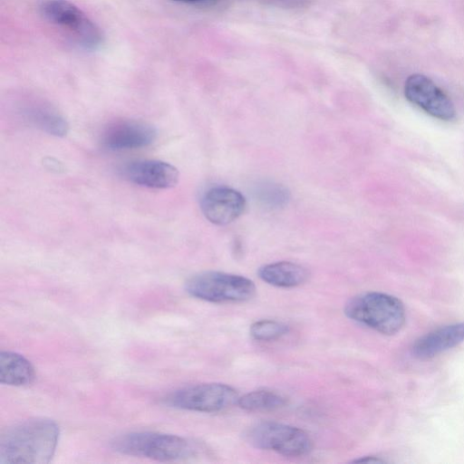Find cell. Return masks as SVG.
<instances>
[{
  "mask_svg": "<svg viewBox=\"0 0 464 464\" xmlns=\"http://www.w3.org/2000/svg\"><path fill=\"white\" fill-rule=\"evenodd\" d=\"M59 426L49 419L34 418L14 424L0 437V464H45L59 439Z\"/></svg>",
  "mask_w": 464,
  "mask_h": 464,
  "instance_id": "obj_1",
  "label": "cell"
},
{
  "mask_svg": "<svg viewBox=\"0 0 464 464\" xmlns=\"http://www.w3.org/2000/svg\"><path fill=\"white\" fill-rule=\"evenodd\" d=\"M344 314L351 320L385 335L399 333L406 320L402 302L381 292H367L352 297L345 304Z\"/></svg>",
  "mask_w": 464,
  "mask_h": 464,
  "instance_id": "obj_2",
  "label": "cell"
},
{
  "mask_svg": "<svg viewBox=\"0 0 464 464\" xmlns=\"http://www.w3.org/2000/svg\"><path fill=\"white\" fill-rule=\"evenodd\" d=\"M111 448L121 454L173 461L189 458L195 448L178 435L154 431H133L116 437Z\"/></svg>",
  "mask_w": 464,
  "mask_h": 464,
  "instance_id": "obj_3",
  "label": "cell"
},
{
  "mask_svg": "<svg viewBox=\"0 0 464 464\" xmlns=\"http://www.w3.org/2000/svg\"><path fill=\"white\" fill-rule=\"evenodd\" d=\"M191 296L211 303H239L250 300L256 285L249 278L218 271L201 272L185 285Z\"/></svg>",
  "mask_w": 464,
  "mask_h": 464,
  "instance_id": "obj_4",
  "label": "cell"
},
{
  "mask_svg": "<svg viewBox=\"0 0 464 464\" xmlns=\"http://www.w3.org/2000/svg\"><path fill=\"white\" fill-rule=\"evenodd\" d=\"M39 10L47 22L64 31L81 47L95 50L103 43L101 28L73 3L44 0Z\"/></svg>",
  "mask_w": 464,
  "mask_h": 464,
  "instance_id": "obj_5",
  "label": "cell"
},
{
  "mask_svg": "<svg viewBox=\"0 0 464 464\" xmlns=\"http://www.w3.org/2000/svg\"><path fill=\"white\" fill-rule=\"evenodd\" d=\"M246 440L255 448L272 450L286 457H302L313 449V440L303 430L276 421L252 425L245 433Z\"/></svg>",
  "mask_w": 464,
  "mask_h": 464,
  "instance_id": "obj_6",
  "label": "cell"
},
{
  "mask_svg": "<svg viewBox=\"0 0 464 464\" xmlns=\"http://www.w3.org/2000/svg\"><path fill=\"white\" fill-rule=\"evenodd\" d=\"M237 391L225 383L209 382L178 389L163 398V403L175 409L218 412L237 403Z\"/></svg>",
  "mask_w": 464,
  "mask_h": 464,
  "instance_id": "obj_7",
  "label": "cell"
},
{
  "mask_svg": "<svg viewBox=\"0 0 464 464\" xmlns=\"http://www.w3.org/2000/svg\"><path fill=\"white\" fill-rule=\"evenodd\" d=\"M404 95L410 102L436 119L450 121L456 116L452 101L426 75H410L405 81Z\"/></svg>",
  "mask_w": 464,
  "mask_h": 464,
  "instance_id": "obj_8",
  "label": "cell"
},
{
  "mask_svg": "<svg viewBox=\"0 0 464 464\" xmlns=\"http://www.w3.org/2000/svg\"><path fill=\"white\" fill-rule=\"evenodd\" d=\"M246 207L245 196L240 191L225 186L209 188L200 200L204 217L218 226H225L237 219Z\"/></svg>",
  "mask_w": 464,
  "mask_h": 464,
  "instance_id": "obj_9",
  "label": "cell"
},
{
  "mask_svg": "<svg viewBox=\"0 0 464 464\" xmlns=\"http://www.w3.org/2000/svg\"><path fill=\"white\" fill-rule=\"evenodd\" d=\"M156 130L137 120H121L109 124L102 134V144L110 150L140 149L156 139Z\"/></svg>",
  "mask_w": 464,
  "mask_h": 464,
  "instance_id": "obj_10",
  "label": "cell"
},
{
  "mask_svg": "<svg viewBox=\"0 0 464 464\" xmlns=\"http://www.w3.org/2000/svg\"><path fill=\"white\" fill-rule=\"evenodd\" d=\"M121 172L126 179L136 185L158 189L175 187L179 178L176 167L156 160L130 162L123 167Z\"/></svg>",
  "mask_w": 464,
  "mask_h": 464,
  "instance_id": "obj_11",
  "label": "cell"
},
{
  "mask_svg": "<svg viewBox=\"0 0 464 464\" xmlns=\"http://www.w3.org/2000/svg\"><path fill=\"white\" fill-rule=\"evenodd\" d=\"M464 341V322L437 328L415 341L411 353L420 360L433 358Z\"/></svg>",
  "mask_w": 464,
  "mask_h": 464,
  "instance_id": "obj_12",
  "label": "cell"
},
{
  "mask_svg": "<svg viewBox=\"0 0 464 464\" xmlns=\"http://www.w3.org/2000/svg\"><path fill=\"white\" fill-rule=\"evenodd\" d=\"M258 276L268 285L291 288L303 285L309 277V271L302 265L280 261L270 263L258 269Z\"/></svg>",
  "mask_w": 464,
  "mask_h": 464,
  "instance_id": "obj_13",
  "label": "cell"
},
{
  "mask_svg": "<svg viewBox=\"0 0 464 464\" xmlns=\"http://www.w3.org/2000/svg\"><path fill=\"white\" fill-rule=\"evenodd\" d=\"M22 114L34 126L48 134L61 137L69 130V124L63 116L44 102H29L22 109Z\"/></svg>",
  "mask_w": 464,
  "mask_h": 464,
  "instance_id": "obj_14",
  "label": "cell"
},
{
  "mask_svg": "<svg viewBox=\"0 0 464 464\" xmlns=\"http://www.w3.org/2000/svg\"><path fill=\"white\" fill-rule=\"evenodd\" d=\"M34 379V369L26 358L14 352L0 353L1 383L22 386L31 383Z\"/></svg>",
  "mask_w": 464,
  "mask_h": 464,
  "instance_id": "obj_15",
  "label": "cell"
},
{
  "mask_svg": "<svg viewBox=\"0 0 464 464\" xmlns=\"http://www.w3.org/2000/svg\"><path fill=\"white\" fill-rule=\"evenodd\" d=\"M237 404L247 411H275L286 404L285 397L270 390H256L238 397Z\"/></svg>",
  "mask_w": 464,
  "mask_h": 464,
  "instance_id": "obj_16",
  "label": "cell"
},
{
  "mask_svg": "<svg viewBox=\"0 0 464 464\" xmlns=\"http://www.w3.org/2000/svg\"><path fill=\"white\" fill-rule=\"evenodd\" d=\"M256 199L265 208L279 209L285 207L290 200V191L282 184L273 181L259 183L255 190Z\"/></svg>",
  "mask_w": 464,
  "mask_h": 464,
  "instance_id": "obj_17",
  "label": "cell"
},
{
  "mask_svg": "<svg viewBox=\"0 0 464 464\" xmlns=\"http://www.w3.org/2000/svg\"><path fill=\"white\" fill-rule=\"evenodd\" d=\"M289 326L276 320H259L251 324L249 334L256 341L269 342L285 335Z\"/></svg>",
  "mask_w": 464,
  "mask_h": 464,
  "instance_id": "obj_18",
  "label": "cell"
},
{
  "mask_svg": "<svg viewBox=\"0 0 464 464\" xmlns=\"http://www.w3.org/2000/svg\"><path fill=\"white\" fill-rule=\"evenodd\" d=\"M352 462H354V463H382V462H385V460L379 457H376V456H365V457H361L356 459H353V460H352Z\"/></svg>",
  "mask_w": 464,
  "mask_h": 464,
  "instance_id": "obj_19",
  "label": "cell"
},
{
  "mask_svg": "<svg viewBox=\"0 0 464 464\" xmlns=\"http://www.w3.org/2000/svg\"><path fill=\"white\" fill-rule=\"evenodd\" d=\"M178 3H184V4H197V3H202L208 0H171Z\"/></svg>",
  "mask_w": 464,
  "mask_h": 464,
  "instance_id": "obj_20",
  "label": "cell"
}]
</instances>
